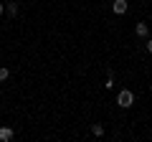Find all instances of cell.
<instances>
[{
  "label": "cell",
  "mask_w": 152,
  "mask_h": 142,
  "mask_svg": "<svg viewBox=\"0 0 152 142\" xmlns=\"http://www.w3.org/2000/svg\"><path fill=\"white\" fill-rule=\"evenodd\" d=\"M0 94H3V86H0Z\"/></svg>",
  "instance_id": "8fae6325"
},
{
  "label": "cell",
  "mask_w": 152,
  "mask_h": 142,
  "mask_svg": "<svg viewBox=\"0 0 152 142\" xmlns=\"http://www.w3.org/2000/svg\"><path fill=\"white\" fill-rule=\"evenodd\" d=\"M147 53L152 56V38H147Z\"/></svg>",
  "instance_id": "9c48e42d"
},
{
  "label": "cell",
  "mask_w": 152,
  "mask_h": 142,
  "mask_svg": "<svg viewBox=\"0 0 152 142\" xmlns=\"http://www.w3.org/2000/svg\"><path fill=\"white\" fill-rule=\"evenodd\" d=\"M18 3H5V13H8V18H18Z\"/></svg>",
  "instance_id": "5b68a950"
},
{
  "label": "cell",
  "mask_w": 152,
  "mask_h": 142,
  "mask_svg": "<svg viewBox=\"0 0 152 142\" xmlns=\"http://www.w3.org/2000/svg\"><path fill=\"white\" fill-rule=\"evenodd\" d=\"M13 137H15L13 127H0V142H10Z\"/></svg>",
  "instance_id": "277c9868"
},
{
  "label": "cell",
  "mask_w": 152,
  "mask_h": 142,
  "mask_svg": "<svg viewBox=\"0 0 152 142\" xmlns=\"http://www.w3.org/2000/svg\"><path fill=\"white\" fill-rule=\"evenodd\" d=\"M5 15V5H3V3H0V18Z\"/></svg>",
  "instance_id": "30bf717a"
},
{
  "label": "cell",
  "mask_w": 152,
  "mask_h": 142,
  "mask_svg": "<svg viewBox=\"0 0 152 142\" xmlns=\"http://www.w3.org/2000/svg\"><path fill=\"white\" fill-rule=\"evenodd\" d=\"M104 86H107V91H109V89H114V76H107V84H104Z\"/></svg>",
  "instance_id": "ba28073f"
},
{
  "label": "cell",
  "mask_w": 152,
  "mask_h": 142,
  "mask_svg": "<svg viewBox=\"0 0 152 142\" xmlns=\"http://www.w3.org/2000/svg\"><path fill=\"white\" fill-rule=\"evenodd\" d=\"M150 132H152V130H150Z\"/></svg>",
  "instance_id": "7c38bea8"
},
{
  "label": "cell",
  "mask_w": 152,
  "mask_h": 142,
  "mask_svg": "<svg viewBox=\"0 0 152 142\" xmlns=\"http://www.w3.org/2000/svg\"><path fill=\"white\" fill-rule=\"evenodd\" d=\"M112 10L117 13V15H124V13L129 10V3H127V0H112Z\"/></svg>",
  "instance_id": "7a4b0ae2"
},
{
  "label": "cell",
  "mask_w": 152,
  "mask_h": 142,
  "mask_svg": "<svg viewBox=\"0 0 152 142\" xmlns=\"http://www.w3.org/2000/svg\"><path fill=\"white\" fill-rule=\"evenodd\" d=\"M8 79H10V69H8V66H0V84L8 81Z\"/></svg>",
  "instance_id": "52a82bcc"
},
{
  "label": "cell",
  "mask_w": 152,
  "mask_h": 142,
  "mask_svg": "<svg viewBox=\"0 0 152 142\" xmlns=\"http://www.w3.org/2000/svg\"><path fill=\"white\" fill-rule=\"evenodd\" d=\"M134 33H137V38H150V26H147L145 20H140L134 26Z\"/></svg>",
  "instance_id": "3957f363"
},
{
  "label": "cell",
  "mask_w": 152,
  "mask_h": 142,
  "mask_svg": "<svg viewBox=\"0 0 152 142\" xmlns=\"http://www.w3.org/2000/svg\"><path fill=\"white\" fill-rule=\"evenodd\" d=\"M117 107H119V109H132V107H134V91H132V89H122V91L117 94Z\"/></svg>",
  "instance_id": "6da1fadb"
},
{
  "label": "cell",
  "mask_w": 152,
  "mask_h": 142,
  "mask_svg": "<svg viewBox=\"0 0 152 142\" xmlns=\"http://www.w3.org/2000/svg\"><path fill=\"white\" fill-rule=\"evenodd\" d=\"M104 132H107V130H104L102 122H94V124H91V135L94 137H104Z\"/></svg>",
  "instance_id": "8992f818"
}]
</instances>
